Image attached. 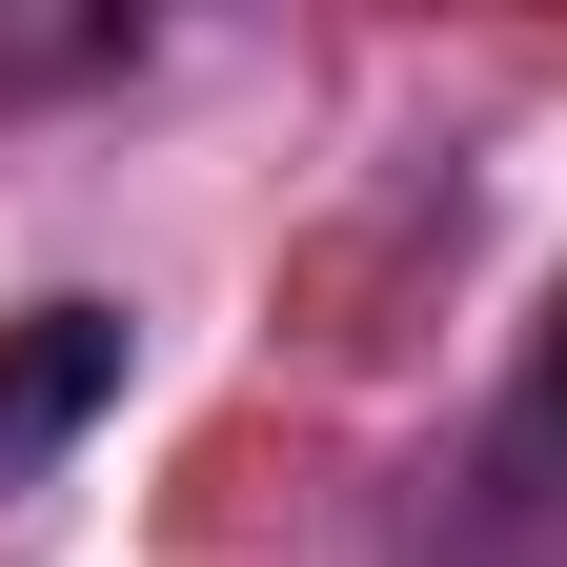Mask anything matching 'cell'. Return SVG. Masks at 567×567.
Returning <instances> with one entry per match:
<instances>
[{"instance_id": "1", "label": "cell", "mask_w": 567, "mask_h": 567, "mask_svg": "<svg viewBox=\"0 0 567 567\" xmlns=\"http://www.w3.org/2000/svg\"><path fill=\"white\" fill-rule=\"evenodd\" d=\"M102 405H122V305H41L21 344H0V486H21V466H61Z\"/></svg>"}]
</instances>
